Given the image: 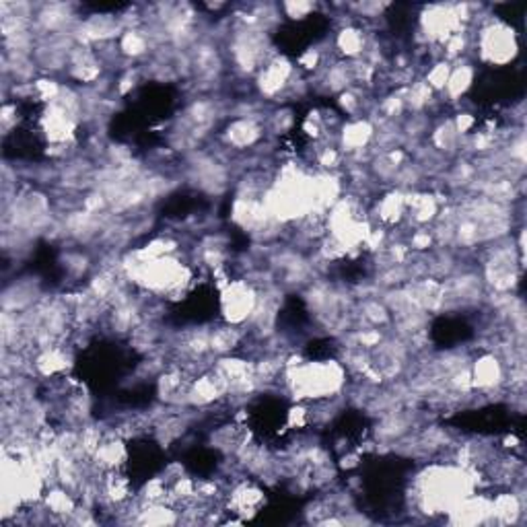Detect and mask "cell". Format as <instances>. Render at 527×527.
<instances>
[{"label": "cell", "instance_id": "cell-30", "mask_svg": "<svg viewBox=\"0 0 527 527\" xmlns=\"http://www.w3.org/2000/svg\"><path fill=\"white\" fill-rule=\"evenodd\" d=\"M439 54L443 60L447 62H457V60H463L466 58V54L471 50V33L466 31H457L454 36H449L443 44L439 46Z\"/></svg>", "mask_w": 527, "mask_h": 527}, {"label": "cell", "instance_id": "cell-4", "mask_svg": "<svg viewBox=\"0 0 527 527\" xmlns=\"http://www.w3.org/2000/svg\"><path fill=\"white\" fill-rule=\"evenodd\" d=\"M227 60L233 73L239 76H255L260 68L274 56L270 33L258 30V27L235 25L227 31Z\"/></svg>", "mask_w": 527, "mask_h": 527}, {"label": "cell", "instance_id": "cell-38", "mask_svg": "<svg viewBox=\"0 0 527 527\" xmlns=\"http://www.w3.org/2000/svg\"><path fill=\"white\" fill-rule=\"evenodd\" d=\"M287 428L290 431H303V428L309 427V408L305 402H297L295 406L289 408L287 412Z\"/></svg>", "mask_w": 527, "mask_h": 527}, {"label": "cell", "instance_id": "cell-34", "mask_svg": "<svg viewBox=\"0 0 527 527\" xmlns=\"http://www.w3.org/2000/svg\"><path fill=\"white\" fill-rule=\"evenodd\" d=\"M281 13L282 17H287L289 21H307L311 15H315L320 4L317 3H307V0H289V3H281Z\"/></svg>", "mask_w": 527, "mask_h": 527}, {"label": "cell", "instance_id": "cell-24", "mask_svg": "<svg viewBox=\"0 0 527 527\" xmlns=\"http://www.w3.org/2000/svg\"><path fill=\"white\" fill-rule=\"evenodd\" d=\"M373 214H377L379 225L387 229L398 227L406 220V192L393 188L387 194H384L377 203Z\"/></svg>", "mask_w": 527, "mask_h": 527}, {"label": "cell", "instance_id": "cell-27", "mask_svg": "<svg viewBox=\"0 0 527 527\" xmlns=\"http://www.w3.org/2000/svg\"><path fill=\"white\" fill-rule=\"evenodd\" d=\"M179 509L171 503H141L138 501L134 525H177Z\"/></svg>", "mask_w": 527, "mask_h": 527}, {"label": "cell", "instance_id": "cell-33", "mask_svg": "<svg viewBox=\"0 0 527 527\" xmlns=\"http://www.w3.org/2000/svg\"><path fill=\"white\" fill-rule=\"evenodd\" d=\"M336 103H338L340 114L349 116V120H352V117H363L365 114V99L359 87H352L349 89V91L340 93Z\"/></svg>", "mask_w": 527, "mask_h": 527}, {"label": "cell", "instance_id": "cell-20", "mask_svg": "<svg viewBox=\"0 0 527 527\" xmlns=\"http://www.w3.org/2000/svg\"><path fill=\"white\" fill-rule=\"evenodd\" d=\"M476 82V66L471 65L468 58L457 60L452 65V73H449L447 85L443 89L441 95L445 97L447 103H460L463 97L470 93V89Z\"/></svg>", "mask_w": 527, "mask_h": 527}, {"label": "cell", "instance_id": "cell-12", "mask_svg": "<svg viewBox=\"0 0 527 527\" xmlns=\"http://www.w3.org/2000/svg\"><path fill=\"white\" fill-rule=\"evenodd\" d=\"M525 515V488H505L490 495L488 525H519Z\"/></svg>", "mask_w": 527, "mask_h": 527}, {"label": "cell", "instance_id": "cell-36", "mask_svg": "<svg viewBox=\"0 0 527 527\" xmlns=\"http://www.w3.org/2000/svg\"><path fill=\"white\" fill-rule=\"evenodd\" d=\"M408 247H410L412 254H427L435 247V238L431 233V227H416L410 231L406 239Z\"/></svg>", "mask_w": 527, "mask_h": 527}, {"label": "cell", "instance_id": "cell-22", "mask_svg": "<svg viewBox=\"0 0 527 527\" xmlns=\"http://www.w3.org/2000/svg\"><path fill=\"white\" fill-rule=\"evenodd\" d=\"M320 91L328 95H340L349 89L355 87V76H352V68L349 60H332L328 66H324L320 71Z\"/></svg>", "mask_w": 527, "mask_h": 527}, {"label": "cell", "instance_id": "cell-5", "mask_svg": "<svg viewBox=\"0 0 527 527\" xmlns=\"http://www.w3.org/2000/svg\"><path fill=\"white\" fill-rule=\"evenodd\" d=\"M471 46L476 48L478 60L492 68L513 65L522 52L515 27L497 17H487L478 25L476 36H471Z\"/></svg>", "mask_w": 527, "mask_h": 527}, {"label": "cell", "instance_id": "cell-35", "mask_svg": "<svg viewBox=\"0 0 527 527\" xmlns=\"http://www.w3.org/2000/svg\"><path fill=\"white\" fill-rule=\"evenodd\" d=\"M449 73H452V62H447L443 58L435 60V65L428 68L427 74H425V82L433 89L435 93H441L447 85Z\"/></svg>", "mask_w": 527, "mask_h": 527}, {"label": "cell", "instance_id": "cell-40", "mask_svg": "<svg viewBox=\"0 0 527 527\" xmlns=\"http://www.w3.org/2000/svg\"><path fill=\"white\" fill-rule=\"evenodd\" d=\"M19 124V108L17 101H4L3 109H0V126H3V134H11Z\"/></svg>", "mask_w": 527, "mask_h": 527}, {"label": "cell", "instance_id": "cell-7", "mask_svg": "<svg viewBox=\"0 0 527 527\" xmlns=\"http://www.w3.org/2000/svg\"><path fill=\"white\" fill-rule=\"evenodd\" d=\"M297 66L287 56L276 52L258 74L254 76L255 91L262 97V101H281V97H287L290 82L297 76Z\"/></svg>", "mask_w": 527, "mask_h": 527}, {"label": "cell", "instance_id": "cell-10", "mask_svg": "<svg viewBox=\"0 0 527 527\" xmlns=\"http://www.w3.org/2000/svg\"><path fill=\"white\" fill-rule=\"evenodd\" d=\"M470 371L474 392L482 393L484 400H488V395L505 392V385H507V367H505L497 352H480L476 359H471Z\"/></svg>", "mask_w": 527, "mask_h": 527}, {"label": "cell", "instance_id": "cell-37", "mask_svg": "<svg viewBox=\"0 0 527 527\" xmlns=\"http://www.w3.org/2000/svg\"><path fill=\"white\" fill-rule=\"evenodd\" d=\"M297 68L301 73H320V66H324V50L320 46H311L305 50L299 60H297Z\"/></svg>", "mask_w": 527, "mask_h": 527}, {"label": "cell", "instance_id": "cell-26", "mask_svg": "<svg viewBox=\"0 0 527 527\" xmlns=\"http://www.w3.org/2000/svg\"><path fill=\"white\" fill-rule=\"evenodd\" d=\"M427 143L431 144L435 151H439L441 155H445L447 159L460 157L462 136L457 134L452 117H443V120L435 124V126H431Z\"/></svg>", "mask_w": 527, "mask_h": 527}, {"label": "cell", "instance_id": "cell-25", "mask_svg": "<svg viewBox=\"0 0 527 527\" xmlns=\"http://www.w3.org/2000/svg\"><path fill=\"white\" fill-rule=\"evenodd\" d=\"M247 332L239 325H229L220 324L217 328H211V352L214 359L235 355L241 349V344L246 342Z\"/></svg>", "mask_w": 527, "mask_h": 527}, {"label": "cell", "instance_id": "cell-8", "mask_svg": "<svg viewBox=\"0 0 527 527\" xmlns=\"http://www.w3.org/2000/svg\"><path fill=\"white\" fill-rule=\"evenodd\" d=\"M188 182L206 194H223L229 188V169L217 157L208 152L194 151L188 155V168H186Z\"/></svg>", "mask_w": 527, "mask_h": 527}, {"label": "cell", "instance_id": "cell-23", "mask_svg": "<svg viewBox=\"0 0 527 527\" xmlns=\"http://www.w3.org/2000/svg\"><path fill=\"white\" fill-rule=\"evenodd\" d=\"M371 44V38L357 25H342L334 38V48L342 60H359L365 56L367 48Z\"/></svg>", "mask_w": 527, "mask_h": 527}, {"label": "cell", "instance_id": "cell-1", "mask_svg": "<svg viewBox=\"0 0 527 527\" xmlns=\"http://www.w3.org/2000/svg\"><path fill=\"white\" fill-rule=\"evenodd\" d=\"M482 471L463 468L455 462H431L416 471L406 492L410 513L425 517H445L463 498L474 495L482 484Z\"/></svg>", "mask_w": 527, "mask_h": 527}, {"label": "cell", "instance_id": "cell-32", "mask_svg": "<svg viewBox=\"0 0 527 527\" xmlns=\"http://www.w3.org/2000/svg\"><path fill=\"white\" fill-rule=\"evenodd\" d=\"M295 112L290 108H279L274 112H270L264 126H266V132H272V134H289L290 130L295 128Z\"/></svg>", "mask_w": 527, "mask_h": 527}, {"label": "cell", "instance_id": "cell-17", "mask_svg": "<svg viewBox=\"0 0 527 527\" xmlns=\"http://www.w3.org/2000/svg\"><path fill=\"white\" fill-rule=\"evenodd\" d=\"M490 519V495L474 492L463 498L454 511L445 515L449 525H488Z\"/></svg>", "mask_w": 527, "mask_h": 527}, {"label": "cell", "instance_id": "cell-14", "mask_svg": "<svg viewBox=\"0 0 527 527\" xmlns=\"http://www.w3.org/2000/svg\"><path fill=\"white\" fill-rule=\"evenodd\" d=\"M373 136H376V124L369 117H352V120L342 122V126L338 130L336 144L342 151V155L349 157L365 149H371Z\"/></svg>", "mask_w": 527, "mask_h": 527}, {"label": "cell", "instance_id": "cell-41", "mask_svg": "<svg viewBox=\"0 0 527 527\" xmlns=\"http://www.w3.org/2000/svg\"><path fill=\"white\" fill-rule=\"evenodd\" d=\"M452 120H454L457 134H460L462 138L471 134V132H474L478 126V116L471 114V112H463V109L462 112H457L455 116H452Z\"/></svg>", "mask_w": 527, "mask_h": 527}, {"label": "cell", "instance_id": "cell-16", "mask_svg": "<svg viewBox=\"0 0 527 527\" xmlns=\"http://www.w3.org/2000/svg\"><path fill=\"white\" fill-rule=\"evenodd\" d=\"M33 376L41 379H62L73 367V355L66 344H56L50 349L38 350L31 355Z\"/></svg>", "mask_w": 527, "mask_h": 527}, {"label": "cell", "instance_id": "cell-21", "mask_svg": "<svg viewBox=\"0 0 527 527\" xmlns=\"http://www.w3.org/2000/svg\"><path fill=\"white\" fill-rule=\"evenodd\" d=\"M128 445H126V439H122V436H117L114 433H108L106 439L97 449L95 455H93V463L101 471H109V470H124L126 468V462H128Z\"/></svg>", "mask_w": 527, "mask_h": 527}, {"label": "cell", "instance_id": "cell-18", "mask_svg": "<svg viewBox=\"0 0 527 527\" xmlns=\"http://www.w3.org/2000/svg\"><path fill=\"white\" fill-rule=\"evenodd\" d=\"M41 299H44V297H41L39 282L19 279L15 282L6 284L3 290V311L23 314V311L31 309L33 305H38Z\"/></svg>", "mask_w": 527, "mask_h": 527}, {"label": "cell", "instance_id": "cell-19", "mask_svg": "<svg viewBox=\"0 0 527 527\" xmlns=\"http://www.w3.org/2000/svg\"><path fill=\"white\" fill-rule=\"evenodd\" d=\"M157 39L147 27H132L126 30L117 39V48L124 60H144L157 50Z\"/></svg>", "mask_w": 527, "mask_h": 527}, {"label": "cell", "instance_id": "cell-29", "mask_svg": "<svg viewBox=\"0 0 527 527\" xmlns=\"http://www.w3.org/2000/svg\"><path fill=\"white\" fill-rule=\"evenodd\" d=\"M435 91L427 85L425 79H412L404 87L406 114H428L435 103Z\"/></svg>", "mask_w": 527, "mask_h": 527}, {"label": "cell", "instance_id": "cell-15", "mask_svg": "<svg viewBox=\"0 0 527 527\" xmlns=\"http://www.w3.org/2000/svg\"><path fill=\"white\" fill-rule=\"evenodd\" d=\"M66 74L68 79L79 82V85L93 87L97 81L103 79V62L97 56L93 48L76 44L71 52V58H68Z\"/></svg>", "mask_w": 527, "mask_h": 527}, {"label": "cell", "instance_id": "cell-42", "mask_svg": "<svg viewBox=\"0 0 527 527\" xmlns=\"http://www.w3.org/2000/svg\"><path fill=\"white\" fill-rule=\"evenodd\" d=\"M360 466V455L357 452H346L340 460V468L342 470H352Z\"/></svg>", "mask_w": 527, "mask_h": 527}, {"label": "cell", "instance_id": "cell-11", "mask_svg": "<svg viewBox=\"0 0 527 527\" xmlns=\"http://www.w3.org/2000/svg\"><path fill=\"white\" fill-rule=\"evenodd\" d=\"M266 136V126L255 117H233L220 132V144L227 151L244 152L255 149Z\"/></svg>", "mask_w": 527, "mask_h": 527}, {"label": "cell", "instance_id": "cell-13", "mask_svg": "<svg viewBox=\"0 0 527 527\" xmlns=\"http://www.w3.org/2000/svg\"><path fill=\"white\" fill-rule=\"evenodd\" d=\"M441 206H445V203H443L441 194L433 190L420 188L406 192V220L412 225V229L431 227L435 219L439 217Z\"/></svg>", "mask_w": 527, "mask_h": 527}, {"label": "cell", "instance_id": "cell-39", "mask_svg": "<svg viewBox=\"0 0 527 527\" xmlns=\"http://www.w3.org/2000/svg\"><path fill=\"white\" fill-rule=\"evenodd\" d=\"M385 9H390L387 3H355V4H346V11L355 13V17L360 19H379L384 17Z\"/></svg>", "mask_w": 527, "mask_h": 527}, {"label": "cell", "instance_id": "cell-6", "mask_svg": "<svg viewBox=\"0 0 527 527\" xmlns=\"http://www.w3.org/2000/svg\"><path fill=\"white\" fill-rule=\"evenodd\" d=\"M255 305H258V289L247 279H231L219 289V311L223 324L246 328Z\"/></svg>", "mask_w": 527, "mask_h": 527}, {"label": "cell", "instance_id": "cell-9", "mask_svg": "<svg viewBox=\"0 0 527 527\" xmlns=\"http://www.w3.org/2000/svg\"><path fill=\"white\" fill-rule=\"evenodd\" d=\"M188 58L192 79L198 81V85L219 82L220 74L225 71V54L212 38L204 36L203 39L196 41L188 50Z\"/></svg>", "mask_w": 527, "mask_h": 527}, {"label": "cell", "instance_id": "cell-2", "mask_svg": "<svg viewBox=\"0 0 527 527\" xmlns=\"http://www.w3.org/2000/svg\"><path fill=\"white\" fill-rule=\"evenodd\" d=\"M281 384L290 400L307 404L342 395L349 384V371L338 359L305 360L297 355H287Z\"/></svg>", "mask_w": 527, "mask_h": 527}, {"label": "cell", "instance_id": "cell-3", "mask_svg": "<svg viewBox=\"0 0 527 527\" xmlns=\"http://www.w3.org/2000/svg\"><path fill=\"white\" fill-rule=\"evenodd\" d=\"M525 255L517 252L513 235L484 246L480 276L490 295L515 293L523 276Z\"/></svg>", "mask_w": 527, "mask_h": 527}, {"label": "cell", "instance_id": "cell-31", "mask_svg": "<svg viewBox=\"0 0 527 527\" xmlns=\"http://www.w3.org/2000/svg\"><path fill=\"white\" fill-rule=\"evenodd\" d=\"M136 498L141 503H169V484L161 476L149 478L136 492Z\"/></svg>", "mask_w": 527, "mask_h": 527}, {"label": "cell", "instance_id": "cell-28", "mask_svg": "<svg viewBox=\"0 0 527 527\" xmlns=\"http://www.w3.org/2000/svg\"><path fill=\"white\" fill-rule=\"evenodd\" d=\"M41 503H44V507L50 511L60 523H66V519L73 515L76 507H79V498H76L71 490L60 487V484H52V487L46 490Z\"/></svg>", "mask_w": 527, "mask_h": 527}]
</instances>
